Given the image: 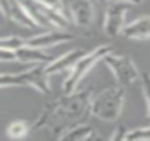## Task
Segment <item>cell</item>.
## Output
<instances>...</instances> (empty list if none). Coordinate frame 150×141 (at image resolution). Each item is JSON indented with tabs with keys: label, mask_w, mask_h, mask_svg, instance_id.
Instances as JSON below:
<instances>
[{
	"label": "cell",
	"mask_w": 150,
	"mask_h": 141,
	"mask_svg": "<svg viewBox=\"0 0 150 141\" xmlns=\"http://www.w3.org/2000/svg\"><path fill=\"white\" fill-rule=\"evenodd\" d=\"M141 86H142V92L145 96L146 104H148V113H146V119L150 123V74L144 73L141 77Z\"/></svg>",
	"instance_id": "cell-16"
},
{
	"label": "cell",
	"mask_w": 150,
	"mask_h": 141,
	"mask_svg": "<svg viewBox=\"0 0 150 141\" xmlns=\"http://www.w3.org/2000/svg\"><path fill=\"white\" fill-rule=\"evenodd\" d=\"M127 140H150V127L130 129L128 132Z\"/></svg>",
	"instance_id": "cell-17"
},
{
	"label": "cell",
	"mask_w": 150,
	"mask_h": 141,
	"mask_svg": "<svg viewBox=\"0 0 150 141\" xmlns=\"http://www.w3.org/2000/svg\"><path fill=\"white\" fill-rule=\"evenodd\" d=\"M121 34L129 40L150 38V16H141L137 20L127 24Z\"/></svg>",
	"instance_id": "cell-11"
},
{
	"label": "cell",
	"mask_w": 150,
	"mask_h": 141,
	"mask_svg": "<svg viewBox=\"0 0 150 141\" xmlns=\"http://www.w3.org/2000/svg\"><path fill=\"white\" fill-rule=\"evenodd\" d=\"M128 132H129V129H128L125 125L120 124V125L116 127V129L113 131V135H112L109 139H111V140H116V141H119V140H127Z\"/></svg>",
	"instance_id": "cell-19"
},
{
	"label": "cell",
	"mask_w": 150,
	"mask_h": 141,
	"mask_svg": "<svg viewBox=\"0 0 150 141\" xmlns=\"http://www.w3.org/2000/svg\"><path fill=\"white\" fill-rule=\"evenodd\" d=\"M1 12L5 18L17 23L26 29L42 28L40 21L33 16L29 8H26L20 0H1Z\"/></svg>",
	"instance_id": "cell-7"
},
{
	"label": "cell",
	"mask_w": 150,
	"mask_h": 141,
	"mask_svg": "<svg viewBox=\"0 0 150 141\" xmlns=\"http://www.w3.org/2000/svg\"><path fill=\"white\" fill-rule=\"evenodd\" d=\"M104 15V32L109 37H116L125 28V15L132 3L125 0H111Z\"/></svg>",
	"instance_id": "cell-6"
},
{
	"label": "cell",
	"mask_w": 150,
	"mask_h": 141,
	"mask_svg": "<svg viewBox=\"0 0 150 141\" xmlns=\"http://www.w3.org/2000/svg\"><path fill=\"white\" fill-rule=\"evenodd\" d=\"M34 1L40 3V4H42V5H46V7H50V8H54V9L65 12L62 0H34Z\"/></svg>",
	"instance_id": "cell-20"
},
{
	"label": "cell",
	"mask_w": 150,
	"mask_h": 141,
	"mask_svg": "<svg viewBox=\"0 0 150 141\" xmlns=\"http://www.w3.org/2000/svg\"><path fill=\"white\" fill-rule=\"evenodd\" d=\"M86 54L83 49H73L70 52L62 54L57 60H53L50 63L46 65V71L49 75H55V74L63 73L67 70H73L75 63Z\"/></svg>",
	"instance_id": "cell-10"
},
{
	"label": "cell",
	"mask_w": 150,
	"mask_h": 141,
	"mask_svg": "<svg viewBox=\"0 0 150 141\" xmlns=\"http://www.w3.org/2000/svg\"><path fill=\"white\" fill-rule=\"evenodd\" d=\"M0 60H1V62H15V61H18L17 53H16L15 50L1 47V52H0Z\"/></svg>",
	"instance_id": "cell-18"
},
{
	"label": "cell",
	"mask_w": 150,
	"mask_h": 141,
	"mask_svg": "<svg viewBox=\"0 0 150 141\" xmlns=\"http://www.w3.org/2000/svg\"><path fill=\"white\" fill-rule=\"evenodd\" d=\"M0 45L1 47L5 49H11V50H18L23 46L26 45V38H21L18 36H5L0 40Z\"/></svg>",
	"instance_id": "cell-15"
},
{
	"label": "cell",
	"mask_w": 150,
	"mask_h": 141,
	"mask_svg": "<svg viewBox=\"0 0 150 141\" xmlns=\"http://www.w3.org/2000/svg\"><path fill=\"white\" fill-rule=\"evenodd\" d=\"M16 53H17L18 61L23 63H44V65H47L53 61V57L47 53H45L44 49L29 46V45H25L21 49L16 50Z\"/></svg>",
	"instance_id": "cell-12"
},
{
	"label": "cell",
	"mask_w": 150,
	"mask_h": 141,
	"mask_svg": "<svg viewBox=\"0 0 150 141\" xmlns=\"http://www.w3.org/2000/svg\"><path fill=\"white\" fill-rule=\"evenodd\" d=\"M93 139H100L96 133V131L91 125L86 123L78 124L70 131H67L65 135L61 136L59 140H93Z\"/></svg>",
	"instance_id": "cell-13"
},
{
	"label": "cell",
	"mask_w": 150,
	"mask_h": 141,
	"mask_svg": "<svg viewBox=\"0 0 150 141\" xmlns=\"http://www.w3.org/2000/svg\"><path fill=\"white\" fill-rule=\"evenodd\" d=\"M75 38L73 33L61 30V29H50V30L45 32L41 34H36L29 38H26V45L34 47H40V49H47V47L57 46L59 44H65V42H70Z\"/></svg>",
	"instance_id": "cell-8"
},
{
	"label": "cell",
	"mask_w": 150,
	"mask_h": 141,
	"mask_svg": "<svg viewBox=\"0 0 150 141\" xmlns=\"http://www.w3.org/2000/svg\"><path fill=\"white\" fill-rule=\"evenodd\" d=\"M125 102V91L122 86H112L99 92L95 98H92L91 113L99 120L113 123L119 120L122 112Z\"/></svg>",
	"instance_id": "cell-2"
},
{
	"label": "cell",
	"mask_w": 150,
	"mask_h": 141,
	"mask_svg": "<svg viewBox=\"0 0 150 141\" xmlns=\"http://www.w3.org/2000/svg\"><path fill=\"white\" fill-rule=\"evenodd\" d=\"M92 90L84 89L65 94L58 99L47 103L42 112L32 124L33 131L49 129L57 139L74 128L78 124L86 123L91 113Z\"/></svg>",
	"instance_id": "cell-1"
},
{
	"label": "cell",
	"mask_w": 150,
	"mask_h": 141,
	"mask_svg": "<svg viewBox=\"0 0 150 141\" xmlns=\"http://www.w3.org/2000/svg\"><path fill=\"white\" fill-rule=\"evenodd\" d=\"M113 53V47L111 45H101V46L96 47L95 50L90 53H86L73 67L70 75L66 78V81L63 82L62 89L65 94H71V92L76 91L78 86L80 84L82 79L88 74V71L99 62L103 61L104 57H107L108 54Z\"/></svg>",
	"instance_id": "cell-4"
},
{
	"label": "cell",
	"mask_w": 150,
	"mask_h": 141,
	"mask_svg": "<svg viewBox=\"0 0 150 141\" xmlns=\"http://www.w3.org/2000/svg\"><path fill=\"white\" fill-rule=\"evenodd\" d=\"M32 131V125L25 120H16L8 125L7 128V136L9 139H24L29 132Z\"/></svg>",
	"instance_id": "cell-14"
},
{
	"label": "cell",
	"mask_w": 150,
	"mask_h": 141,
	"mask_svg": "<svg viewBox=\"0 0 150 141\" xmlns=\"http://www.w3.org/2000/svg\"><path fill=\"white\" fill-rule=\"evenodd\" d=\"M101 3H108V1H111V0H100ZM125 1H129V3H132V4H140L141 1H142V0H125Z\"/></svg>",
	"instance_id": "cell-21"
},
{
	"label": "cell",
	"mask_w": 150,
	"mask_h": 141,
	"mask_svg": "<svg viewBox=\"0 0 150 141\" xmlns=\"http://www.w3.org/2000/svg\"><path fill=\"white\" fill-rule=\"evenodd\" d=\"M69 8L76 26L87 28L95 20V7L92 0H70Z\"/></svg>",
	"instance_id": "cell-9"
},
{
	"label": "cell",
	"mask_w": 150,
	"mask_h": 141,
	"mask_svg": "<svg viewBox=\"0 0 150 141\" xmlns=\"http://www.w3.org/2000/svg\"><path fill=\"white\" fill-rule=\"evenodd\" d=\"M103 62L109 67V70L113 73L117 83L122 87L130 86L140 77L137 66L127 55H115L111 53L107 57H104Z\"/></svg>",
	"instance_id": "cell-5"
},
{
	"label": "cell",
	"mask_w": 150,
	"mask_h": 141,
	"mask_svg": "<svg viewBox=\"0 0 150 141\" xmlns=\"http://www.w3.org/2000/svg\"><path fill=\"white\" fill-rule=\"evenodd\" d=\"M49 74L46 71V65L37 63L32 69L23 73L16 74H3L0 77V86L1 89L7 87H33L38 92L44 95L52 94L49 82Z\"/></svg>",
	"instance_id": "cell-3"
}]
</instances>
